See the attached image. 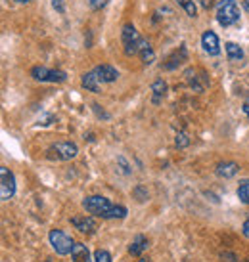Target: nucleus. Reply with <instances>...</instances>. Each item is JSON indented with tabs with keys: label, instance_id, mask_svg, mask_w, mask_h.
<instances>
[{
	"label": "nucleus",
	"instance_id": "1",
	"mask_svg": "<svg viewBox=\"0 0 249 262\" xmlns=\"http://www.w3.org/2000/svg\"><path fill=\"white\" fill-rule=\"evenodd\" d=\"M82 207L87 209L88 214H94V216H100V219H125L129 211L123 205H113L103 195H90L82 201Z\"/></svg>",
	"mask_w": 249,
	"mask_h": 262
},
{
	"label": "nucleus",
	"instance_id": "2",
	"mask_svg": "<svg viewBox=\"0 0 249 262\" xmlns=\"http://www.w3.org/2000/svg\"><path fill=\"white\" fill-rule=\"evenodd\" d=\"M144 40L146 38L140 37V33L136 31V27L132 23H127L123 31H121V42H123V50L127 56H138Z\"/></svg>",
	"mask_w": 249,
	"mask_h": 262
},
{
	"label": "nucleus",
	"instance_id": "3",
	"mask_svg": "<svg viewBox=\"0 0 249 262\" xmlns=\"http://www.w3.org/2000/svg\"><path fill=\"white\" fill-rule=\"evenodd\" d=\"M240 19V8L236 0H219L217 2V21L222 27H230Z\"/></svg>",
	"mask_w": 249,
	"mask_h": 262
},
{
	"label": "nucleus",
	"instance_id": "4",
	"mask_svg": "<svg viewBox=\"0 0 249 262\" xmlns=\"http://www.w3.org/2000/svg\"><path fill=\"white\" fill-rule=\"evenodd\" d=\"M48 239H50L52 249L58 253V255H69L75 247V241L71 235H67L61 230H50L48 233Z\"/></svg>",
	"mask_w": 249,
	"mask_h": 262
},
{
	"label": "nucleus",
	"instance_id": "5",
	"mask_svg": "<svg viewBox=\"0 0 249 262\" xmlns=\"http://www.w3.org/2000/svg\"><path fill=\"white\" fill-rule=\"evenodd\" d=\"M77 146L73 142H59V144H54V146L46 151V157L48 159H56V161H69L77 157Z\"/></svg>",
	"mask_w": 249,
	"mask_h": 262
},
{
	"label": "nucleus",
	"instance_id": "6",
	"mask_svg": "<svg viewBox=\"0 0 249 262\" xmlns=\"http://www.w3.org/2000/svg\"><path fill=\"white\" fill-rule=\"evenodd\" d=\"M31 77L40 82H66L67 75L58 69H48V67L37 66L31 69Z\"/></svg>",
	"mask_w": 249,
	"mask_h": 262
},
{
	"label": "nucleus",
	"instance_id": "7",
	"mask_svg": "<svg viewBox=\"0 0 249 262\" xmlns=\"http://www.w3.org/2000/svg\"><path fill=\"white\" fill-rule=\"evenodd\" d=\"M15 195V178L12 170L6 167H0V197L2 201H10Z\"/></svg>",
	"mask_w": 249,
	"mask_h": 262
},
{
	"label": "nucleus",
	"instance_id": "8",
	"mask_svg": "<svg viewBox=\"0 0 249 262\" xmlns=\"http://www.w3.org/2000/svg\"><path fill=\"white\" fill-rule=\"evenodd\" d=\"M71 224L75 226V230H79L81 233H87V235H92V233L98 230L96 220L92 219V216H87V214H82V216H73V219H71Z\"/></svg>",
	"mask_w": 249,
	"mask_h": 262
},
{
	"label": "nucleus",
	"instance_id": "9",
	"mask_svg": "<svg viewBox=\"0 0 249 262\" xmlns=\"http://www.w3.org/2000/svg\"><path fill=\"white\" fill-rule=\"evenodd\" d=\"M201 46H203V50H205L209 56H219L220 54L219 37H217L213 31H205V33L201 35Z\"/></svg>",
	"mask_w": 249,
	"mask_h": 262
},
{
	"label": "nucleus",
	"instance_id": "10",
	"mask_svg": "<svg viewBox=\"0 0 249 262\" xmlns=\"http://www.w3.org/2000/svg\"><path fill=\"white\" fill-rule=\"evenodd\" d=\"M82 88H87L88 92H94V94H98L100 92V77H98V73H96V69H92V71H88V73L82 75Z\"/></svg>",
	"mask_w": 249,
	"mask_h": 262
},
{
	"label": "nucleus",
	"instance_id": "11",
	"mask_svg": "<svg viewBox=\"0 0 249 262\" xmlns=\"http://www.w3.org/2000/svg\"><path fill=\"white\" fill-rule=\"evenodd\" d=\"M148 247H150V241H148L146 235H136L129 245V253L132 256H140L144 251H148Z\"/></svg>",
	"mask_w": 249,
	"mask_h": 262
},
{
	"label": "nucleus",
	"instance_id": "12",
	"mask_svg": "<svg viewBox=\"0 0 249 262\" xmlns=\"http://www.w3.org/2000/svg\"><path fill=\"white\" fill-rule=\"evenodd\" d=\"M94 69L96 73H98V77H100V82H113L119 77V71L111 66H98Z\"/></svg>",
	"mask_w": 249,
	"mask_h": 262
},
{
	"label": "nucleus",
	"instance_id": "13",
	"mask_svg": "<svg viewBox=\"0 0 249 262\" xmlns=\"http://www.w3.org/2000/svg\"><path fill=\"white\" fill-rule=\"evenodd\" d=\"M238 170H240V167H238V163H234V161H226V163L217 165V174L220 178H232V176L238 174Z\"/></svg>",
	"mask_w": 249,
	"mask_h": 262
},
{
	"label": "nucleus",
	"instance_id": "14",
	"mask_svg": "<svg viewBox=\"0 0 249 262\" xmlns=\"http://www.w3.org/2000/svg\"><path fill=\"white\" fill-rule=\"evenodd\" d=\"M71 258H73V262H90V251L87 245L75 243L73 251H71Z\"/></svg>",
	"mask_w": 249,
	"mask_h": 262
},
{
	"label": "nucleus",
	"instance_id": "15",
	"mask_svg": "<svg viewBox=\"0 0 249 262\" xmlns=\"http://www.w3.org/2000/svg\"><path fill=\"white\" fill-rule=\"evenodd\" d=\"M138 56H140V59L146 63V66L154 63L155 52H154V48L150 46V42H148V40H144V44H142V48H140V52H138Z\"/></svg>",
	"mask_w": 249,
	"mask_h": 262
},
{
	"label": "nucleus",
	"instance_id": "16",
	"mask_svg": "<svg viewBox=\"0 0 249 262\" xmlns=\"http://www.w3.org/2000/svg\"><path fill=\"white\" fill-rule=\"evenodd\" d=\"M226 54H228V59L230 61H242L243 59V50L238 46L236 42H226Z\"/></svg>",
	"mask_w": 249,
	"mask_h": 262
},
{
	"label": "nucleus",
	"instance_id": "17",
	"mask_svg": "<svg viewBox=\"0 0 249 262\" xmlns=\"http://www.w3.org/2000/svg\"><path fill=\"white\" fill-rule=\"evenodd\" d=\"M152 92H154V103H159L161 102V98L165 96L167 92V84H165V80H155L154 84H152Z\"/></svg>",
	"mask_w": 249,
	"mask_h": 262
},
{
	"label": "nucleus",
	"instance_id": "18",
	"mask_svg": "<svg viewBox=\"0 0 249 262\" xmlns=\"http://www.w3.org/2000/svg\"><path fill=\"white\" fill-rule=\"evenodd\" d=\"M176 4L182 6V10L190 15V17H196V15H198V6H196L194 0H176Z\"/></svg>",
	"mask_w": 249,
	"mask_h": 262
},
{
	"label": "nucleus",
	"instance_id": "19",
	"mask_svg": "<svg viewBox=\"0 0 249 262\" xmlns=\"http://www.w3.org/2000/svg\"><path fill=\"white\" fill-rule=\"evenodd\" d=\"M238 197L243 205H249V180H242L238 186Z\"/></svg>",
	"mask_w": 249,
	"mask_h": 262
},
{
	"label": "nucleus",
	"instance_id": "20",
	"mask_svg": "<svg viewBox=\"0 0 249 262\" xmlns=\"http://www.w3.org/2000/svg\"><path fill=\"white\" fill-rule=\"evenodd\" d=\"M169 61H171V63H167V66H165V69H175L176 66H180L182 61H186V48L182 50V54H180V56H178V50H176L175 56H171V58H169Z\"/></svg>",
	"mask_w": 249,
	"mask_h": 262
},
{
	"label": "nucleus",
	"instance_id": "21",
	"mask_svg": "<svg viewBox=\"0 0 249 262\" xmlns=\"http://www.w3.org/2000/svg\"><path fill=\"white\" fill-rule=\"evenodd\" d=\"M94 260L96 262H111V255L103 249H98L94 253Z\"/></svg>",
	"mask_w": 249,
	"mask_h": 262
},
{
	"label": "nucleus",
	"instance_id": "22",
	"mask_svg": "<svg viewBox=\"0 0 249 262\" xmlns=\"http://www.w3.org/2000/svg\"><path fill=\"white\" fill-rule=\"evenodd\" d=\"M176 146H178V147H186V146H188V136H186L184 132L176 134Z\"/></svg>",
	"mask_w": 249,
	"mask_h": 262
},
{
	"label": "nucleus",
	"instance_id": "23",
	"mask_svg": "<svg viewBox=\"0 0 249 262\" xmlns=\"http://www.w3.org/2000/svg\"><path fill=\"white\" fill-rule=\"evenodd\" d=\"M88 4L92 10H102L106 4H108V0H88Z\"/></svg>",
	"mask_w": 249,
	"mask_h": 262
},
{
	"label": "nucleus",
	"instance_id": "24",
	"mask_svg": "<svg viewBox=\"0 0 249 262\" xmlns=\"http://www.w3.org/2000/svg\"><path fill=\"white\" fill-rule=\"evenodd\" d=\"M52 6H54V10H58L59 14H64V12H66V8H64V0H52Z\"/></svg>",
	"mask_w": 249,
	"mask_h": 262
},
{
	"label": "nucleus",
	"instance_id": "25",
	"mask_svg": "<svg viewBox=\"0 0 249 262\" xmlns=\"http://www.w3.org/2000/svg\"><path fill=\"white\" fill-rule=\"evenodd\" d=\"M242 232H243V235H245V237H247V239H249V220H245V222H243Z\"/></svg>",
	"mask_w": 249,
	"mask_h": 262
},
{
	"label": "nucleus",
	"instance_id": "26",
	"mask_svg": "<svg viewBox=\"0 0 249 262\" xmlns=\"http://www.w3.org/2000/svg\"><path fill=\"white\" fill-rule=\"evenodd\" d=\"M199 2H201V8H205V10L213 6V0H199Z\"/></svg>",
	"mask_w": 249,
	"mask_h": 262
},
{
	"label": "nucleus",
	"instance_id": "27",
	"mask_svg": "<svg viewBox=\"0 0 249 262\" xmlns=\"http://www.w3.org/2000/svg\"><path fill=\"white\" fill-rule=\"evenodd\" d=\"M243 111H245V115L249 117V102H245V103H243Z\"/></svg>",
	"mask_w": 249,
	"mask_h": 262
},
{
	"label": "nucleus",
	"instance_id": "28",
	"mask_svg": "<svg viewBox=\"0 0 249 262\" xmlns=\"http://www.w3.org/2000/svg\"><path fill=\"white\" fill-rule=\"evenodd\" d=\"M243 8H245V10L249 12V0H243Z\"/></svg>",
	"mask_w": 249,
	"mask_h": 262
},
{
	"label": "nucleus",
	"instance_id": "29",
	"mask_svg": "<svg viewBox=\"0 0 249 262\" xmlns=\"http://www.w3.org/2000/svg\"><path fill=\"white\" fill-rule=\"evenodd\" d=\"M15 2H19V4H27V2H31V0H15Z\"/></svg>",
	"mask_w": 249,
	"mask_h": 262
},
{
	"label": "nucleus",
	"instance_id": "30",
	"mask_svg": "<svg viewBox=\"0 0 249 262\" xmlns=\"http://www.w3.org/2000/svg\"><path fill=\"white\" fill-rule=\"evenodd\" d=\"M138 262H150V260H148V258H144V256H140Z\"/></svg>",
	"mask_w": 249,
	"mask_h": 262
},
{
	"label": "nucleus",
	"instance_id": "31",
	"mask_svg": "<svg viewBox=\"0 0 249 262\" xmlns=\"http://www.w3.org/2000/svg\"><path fill=\"white\" fill-rule=\"evenodd\" d=\"M46 262H48V260H46Z\"/></svg>",
	"mask_w": 249,
	"mask_h": 262
}]
</instances>
